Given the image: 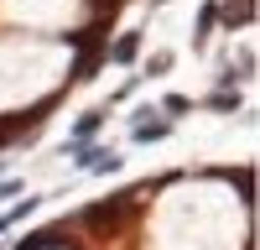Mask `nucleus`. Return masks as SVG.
<instances>
[{"label": "nucleus", "instance_id": "nucleus-1", "mask_svg": "<svg viewBox=\"0 0 260 250\" xmlns=\"http://www.w3.org/2000/svg\"><path fill=\"white\" fill-rule=\"evenodd\" d=\"M136 52H141V32H125L120 42H104V57L110 63H136Z\"/></svg>", "mask_w": 260, "mask_h": 250}, {"label": "nucleus", "instance_id": "nucleus-2", "mask_svg": "<svg viewBox=\"0 0 260 250\" xmlns=\"http://www.w3.org/2000/svg\"><path fill=\"white\" fill-rule=\"evenodd\" d=\"M224 21H229V32L234 26H250V16H255V0H224V11H219Z\"/></svg>", "mask_w": 260, "mask_h": 250}, {"label": "nucleus", "instance_id": "nucleus-3", "mask_svg": "<svg viewBox=\"0 0 260 250\" xmlns=\"http://www.w3.org/2000/svg\"><path fill=\"white\" fill-rule=\"evenodd\" d=\"M99 125H104V115L94 110V115H83L78 125H73V131H68V146H83V141H94L99 136Z\"/></svg>", "mask_w": 260, "mask_h": 250}, {"label": "nucleus", "instance_id": "nucleus-4", "mask_svg": "<svg viewBox=\"0 0 260 250\" xmlns=\"http://www.w3.org/2000/svg\"><path fill=\"white\" fill-rule=\"evenodd\" d=\"M213 26H219V6H203L198 11V32H192V47H203V42L213 37Z\"/></svg>", "mask_w": 260, "mask_h": 250}, {"label": "nucleus", "instance_id": "nucleus-5", "mask_svg": "<svg viewBox=\"0 0 260 250\" xmlns=\"http://www.w3.org/2000/svg\"><path fill=\"white\" fill-rule=\"evenodd\" d=\"M167 131H172L167 120H141V125H136V141H161Z\"/></svg>", "mask_w": 260, "mask_h": 250}, {"label": "nucleus", "instance_id": "nucleus-6", "mask_svg": "<svg viewBox=\"0 0 260 250\" xmlns=\"http://www.w3.org/2000/svg\"><path fill=\"white\" fill-rule=\"evenodd\" d=\"M115 214H120V208H110V203H94V208H83V224H115Z\"/></svg>", "mask_w": 260, "mask_h": 250}, {"label": "nucleus", "instance_id": "nucleus-7", "mask_svg": "<svg viewBox=\"0 0 260 250\" xmlns=\"http://www.w3.org/2000/svg\"><path fill=\"white\" fill-rule=\"evenodd\" d=\"M208 110H240V94H229V89L208 94Z\"/></svg>", "mask_w": 260, "mask_h": 250}, {"label": "nucleus", "instance_id": "nucleus-8", "mask_svg": "<svg viewBox=\"0 0 260 250\" xmlns=\"http://www.w3.org/2000/svg\"><path fill=\"white\" fill-rule=\"evenodd\" d=\"M31 208H37V198H21V203L11 208V214H6V224H16V219H26V214H31Z\"/></svg>", "mask_w": 260, "mask_h": 250}, {"label": "nucleus", "instance_id": "nucleus-9", "mask_svg": "<svg viewBox=\"0 0 260 250\" xmlns=\"http://www.w3.org/2000/svg\"><path fill=\"white\" fill-rule=\"evenodd\" d=\"M167 68H172V52H156V57H151V68H146V73H167Z\"/></svg>", "mask_w": 260, "mask_h": 250}, {"label": "nucleus", "instance_id": "nucleus-10", "mask_svg": "<svg viewBox=\"0 0 260 250\" xmlns=\"http://www.w3.org/2000/svg\"><path fill=\"white\" fill-rule=\"evenodd\" d=\"M89 6H94V11H99V16H104V11H110V16H115V11H120V6H125V0H89Z\"/></svg>", "mask_w": 260, "mask_h": 250}, {"label": "nucleus", "instance_id": "nucleus-11", "mask_svg": "<svg viewBox=\"0 0 260 250\" xmlns=\"http://www.w3.org/2000/svg\"><path fill=\"white\" fill-rule=\"evenodd\" d=\"M0 229H11V224H6V214H0Z\"/></svg>", "mask_w": 260, "mask_h": 250}]
</instances>
